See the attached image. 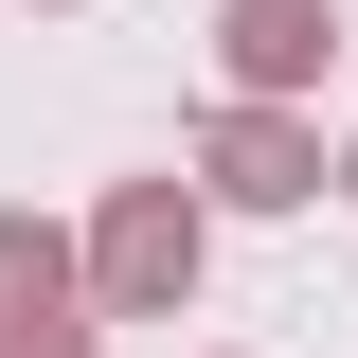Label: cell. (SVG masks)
Masks as SVG:
<instances>
[{
  "instance_id": "3",
  "label": "cell",
  "mask_w": 358,
  "mask_h": 358,
  "mask_svg": "<svg viewBox=\"0 0 358 358\" xmlns=\"http://www.w3.org/2000/svg\"><path fill=\"white\" fill-rule=\"evenodd\" d=\"M215 72H233V108H305L341 72V0H215Z\"/></svg>"
},
{
  "instance_id": "6",
  "label": "cell",
  "mask_w": 358,
  "mask_h": 358,
  "mask_svg": "<svg viewBox=\"0 0 358 358\" xmlns=\"http://www.w3.org/2000/svg\"><path fill=\"white\" fill-rule=\"evenodd\" d=\"M341 197H358V143H341Z\"/></svg>"
},
{
  "instance_id": "1",
  "label": "cell",
  "mask_w": 358,
  "mask_h": 358,
  "mask_svg": "<svg viewBox=\"0 0 358 358\" xmlns=\"http://www.w3.org/2000/svg\"><path fill=\"white\" fill-rule=\"evenodd\" d=\"M215 268V197L197 179H108L90 197V322H179Z\"/></svg>"
},
{
  "instance_id": "2",
  "label": "cell",
  "mask_w": 358,
  "mask_h": 358,
  "mask_svg": "<svg viewBox=\"0 0 358 358\" xmlns=\"http://www.w3.org/2000/svg\"><path fill=\"white\" fill-rule=\"evenodd\" d=\"M197 197L215 215H305V197H341V162H322L305 108H215L197 126Z\"/></svg>"
},
{
  "instance_id": "5",
  "label": "cell",
  "mask_w": 358,
  "mask_h": 358,
  "mask_svg": "<svg viewBox=\"0 0 358 358\" xmlns=\"http://www.w3.org/2000/svg\"><path fill=\"white\" fill-rule=\"evenodd\" d=\"M0 358H108V341H90V305H36V322H0Z\"/></svg>"
},
{
  "instance_id": "4",
  "label": "cell",
  "mask_w": 358,
  "mask_h": 358,
  "mask_svg": "<svg viewBox=\"0 0 358 358\" xmlns=\"http://www.w3.org/2000/svg\"><path fill=\"white\" fill-rule=\"evenodd\" d=\"M36 305H90V233H54V215L0 197V322H36Z\"/></svg>"
}]
</instances>
